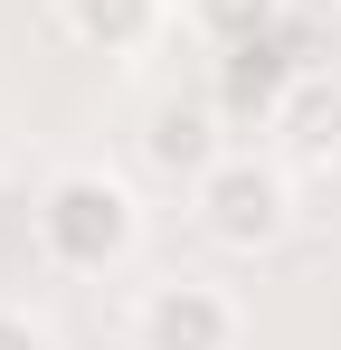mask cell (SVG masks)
<instances>
[{
  "label": "cell",
  "instance_id": "cell-1",
  "mask_svg": "<svg viewBox=\"0 0 341 350\" xmlns=\"http://www.w3.org/2000/svg\"><path fill=\"white\" fill-rule=\"evenodd\" d=\"M133 189L105 171H66L48 180V199H38V246H48L66 275H105V265H123L133 256Z\"/></svg>",
  "mask_w": 341,
  "mask_h": 350
},
{
  "label": "cell",
  "instance_id": "cell-2",
  "mask_svg": "<svg viewBox=\"0 0 341 350\" xmlns=\"http://www.w3.org/2000/svg\"><path fill=\"white\" fill-rule=\"evenodd\" d=\"M190 199H199V228L218 237V246H237V256H256V246L284 237V161L218 152L209 171L190 180Z\"/></svg>",
  "mask_w": 341,
  "mask_h": 350
},
{
  "label": "cell",
  "instance_id": "cell-3",
  "mask_svg": "<svg viewBox=\"0 0 341 350\" xmlns=\"http://www.w3.org/2000/svg\"><path fill=\"white\" fill-rule=\"evenodd\" d=\"M266 133H275V152L294 161V171H332V161H341V76H332V66L294 76L284 105L266 114Z\"/></svg>",
  "mask_w": 341,
  "mask_h": 350
},
{
  "label": "cell",
  "instance_id": "cell-4",
  "mask_svg": "<svg viewBox=\"0 0 341 350\" xmlns=\"http://www.w3.org/2000/svg\"><path fill=\"white\" fill-rule=\"evenodd\" d=\"M133 332H142V350H227L237 341V303L218 284H152Z\"/></svg>",
  "mask_w": 341,
  "mask_h": 350
},
{
  "label": "cell",
  "instance_id": "cell-5",
  "mask_svg": "<svg viewBox=\"0 0 341 350\" xmlns=\"http://www.w3.org/2000/svg\"><path fill=\"white\" fill-rule=\"evenodd\" d=\"M142 152H152V171H162V180H199L227 142H218V114H209V105H152Z\"/></svg>",
  "mask_w": 341,
  "mask_h": 350
},
{
  "label": "cell",
  "instance_id": "cell-6",
  "mask_svg": "<svg viewBox=\"0 0 341 350\" xmlns=\"http://www.w3.org/2000/svg\"><path fill=\"white\" fill-rule=\"evenodd\" d=\"M66 29H76L86 48L123 57V48H142V38L162 29V0H66Z\"/></svg>",
  "mask_w": 341,
  "mask_h": 350
},
{
  "label": "cell",
  "instance_id": "cell-7",
  "mask_svg": "<svg viewBox=\"0 0 341 350\" xmlns=\"http://www.w3.org/2000/svg\"><path fill=\"white\" fill-rule=\"evenodd\" d=\"M180 10H190V29H199L218 57H227V48H256V38L284 29V0H180Z\"/></svg>",
  "mask_w": 341,
  "mask_h": 350
},
{
  "label": "cell",
  "instance_id": "cell-8",
  "mask_svg": "<svg viewBox=\"0 0 341 350\" xmlns=\"http://www.w3.org/2000/svg\"><path fill=\"white\" fill-rule=\"evenodd\" d=\"M0 350H48V332H38L29 312H0Z\"/></svg>",
  "mask_w": 341,
  "mask_h": 350
}]
</instances>
